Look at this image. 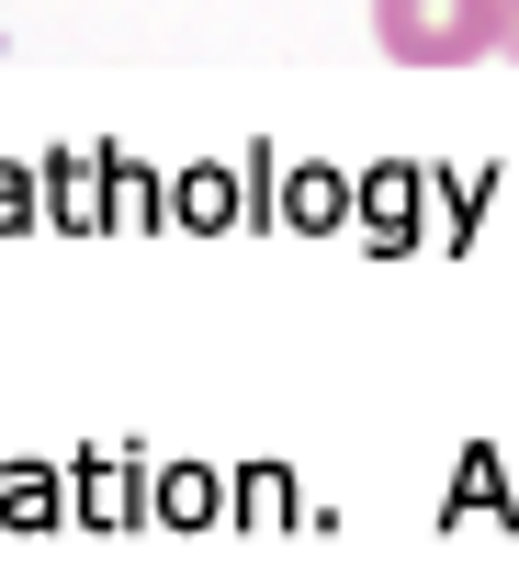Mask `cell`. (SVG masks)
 <instances>
[{
	"instance_id": "7a4b0ae2",
	"label": "cell",
	"mask_w": 519,
	"mask_h": 564,
	"mask_svg": "<svg viewBox=\"0 0 519 564\" xmlns=\"http://www.w3.org/2000/svg\"><path fill=\"white\" fill-rule=\"evenodd\" d=\"M497 57H519V0H497Z\"/></svg>"
},
{
	"instance_id": "6da1fadb",
	"label": "cell",
	"mask_w": 519,
	"mask_h": 564,
	"mask_svg": "<svg viewBox=\"0 0 519 564\" xmlns=\"http://www.w3.org/2000/svg\"><path fill=\"white\" fill-rule=\"evenodd\" d=\"M372 34L396 68H463L497 57V0H372Z\"/></svg>"
}]
</instances>
